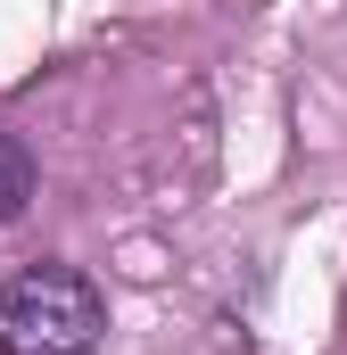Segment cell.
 <instances>
[{
	"instance_id": "1",
	"label": "cell",
	"mask_w": 347,
	"mask_h": 355,
	"mask_svg": "<svg viewBox=\"0 0 347 355\" xmlns=\"http://www.w3.org/2000/svg\"><path fill=\"white\" fill-rule=\"evenodd\" d=\"M108 297L75 265H17L0 281V355H99Z\"/></svg>"
},
{
	"instance_id": "2",
	"label": "cell",
	"mask_w": 347,
	"mask_h": 355,
	"mask_svg": "<svg viewBox=\"0 0 347 355\" xmlns=\"http://www.w3.org/2000/svg\"><path fill=\"white\" fill-rule=\"evenodd\" d=\"M33 190H42V166H33V149H25L17 132H0V223H17V215L33 207Z\"/></svg>"
}]
</instances>
